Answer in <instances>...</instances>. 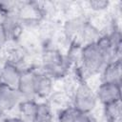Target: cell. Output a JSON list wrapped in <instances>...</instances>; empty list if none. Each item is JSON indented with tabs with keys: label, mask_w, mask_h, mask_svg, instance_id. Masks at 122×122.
<instances>
[{
	"label": "cell",
	"mask_w": 122,
	"mask_h": 122,
	"mask_svg": "<svg viewBox=\"0 0 122 122\" xmlns=\"http://www.w3.org/2000/svg\"><path fill=\"white\" fill-rule=\"evenodd\" d=\"M43 62L45 70L52 76H61L66 70L64 59L58 51H49L45 52Z\"/></svg>",
	"instance_id": "obj_3"
},
{
	"label": "cell",
	"mask_w": 122,
	"mask_h": 122,
	"mask_svg": "<svg viewBox=\"0 0 122 122\" xmlns=\"http://www.w3.org/2000/svg\"><path fill=\"white\" fill-rule=\"evenodd\" d=\"M4 122H21L19 119H15V118H10V119H7Z\"/></svg>",
	"instance_id": "obj_16"
},
{
	"label": "cell",
	"mask_w": 122,
	"mask_h": 122,
	"mask_svg": "<svg viewBox=\"0 0 122 122\" xmlns=\"http://www.w3.org/2000/svg\"><path fill=\"white\" fill-rule=\"evenodd\" d=\"M90 6L92 10H101L109 6V2L106 0H94V1H90Z\"/></svg>",
	"instance_id": "obj_14"
},
{
	"label": "cell",
	"mask_w": 122,
	"mask_h": 122,
	"mask_svg": "<svg viewBox=\"0 0 122 122\" xmlns=\"http://www.w3.org/2000/svg\"><path fill=\"white\" fill-rule=\"evenodd\" d=\"M52 112L51 107L45 103L37 104V111L34 122H52Z\"/></svg>",
	"instance_id": "obj_13"
},
{
	"label": "cell",
	"mask_w": 122,
	"mask_h": 122,
	"mask_svg": "<svg viewBox=\"0 0 122 122\" xmlns=\"http://www.w3.org/2000/svg\"><path fill=\"white\" fill-rule=\"evenodd\" d=\"M34 72L26 71L21 74V78L17 87L21 98L24 100H33L36 97L34 92V81H33Z\"/></svg>",
	"instance_id": "obj_6"
},
{
	"label": "cell",
	"mask_w": 122,
	"mask_h": 122,
	"mask_svg": "<svg viewBox=\"0 0 122 122\" xmlns=\"http://www.w3.org/2000/svg\"><path fill=\"white\" fill-rule=\"evenodd\" d=\"M97 97L92 90L86 84H81L74 93L73 108L81 112L89 113L94 109Z\"/></svg>",
	"instance_id": "obj_2"
},
{
	"label": "cell",
	"mask_w": 122,
	"mask_h": 122,
	"mask_svg": "<svg viewBox=\"0 0 122 122\" xmlns=\"http://www.w3.org/2000/svg\"><path fill=\"white\" fill-rule=\"evenodd\" d=\"M115 55L109 36L100 38L98 41L87 44L81 52V60L84 68L91 73H96L103 70Z\"/></svg>",
	"instance_id": "obj_1"
},
{
	"label": "cell",
	"mask_w": 122,
	"mask_h": 122,
	"mask_svg": "<svg viewBox=\"0 0 122 122\" xmlns=\"http://www.w3.org/2000/svg\"><path fill=\"white\" fill-rule=\"evenodd\" d=\"M58 122H93V120L88 113L81 112L72 107L64 110L60 113Z\"/></svg>",
	"instance_id": "obj_11"
},
{
	"label": "cell",
	"mask_w": 122,
	"mask_h": 122,
	"mask_svg": "<svg viewBox=\"0 0 122 122\" xmlns=\"http://www.w3.org/2000/svg\"><path fill=\"white\" fill-rule=\"evenodd\" d=\"M22 99L17 89L0 84V112L13 109Z\"/></svg>",
	"instance_id": "obj_5"
},
{
	"label": "cell",
	"mask_w": 122,
	"mask_h": 122,
	"mask_svg": "<svg viewBox=\"0 0 122 122\" xmlns=\"http://www.w3.org/2000/svg\"><path fill=\"white\" fill-rule=\"evenodd\" d=\"M0 84H1V68H0Z\"/></svg>",
	"instance_id": "obj_17"
},
{
	"label": "cell",
	"mask_w": 122,
	"mask_h": 122,
	"mask_svg": "<svg viewBox=\"0 0 122 122\" xmlns=\"http://www.w3.org/2000/svg\"><path fill=\"white\" fill-rule=\"evenodd\" d=\"M120 85L102 83L97 89L96 97L104 106L120 101Z\"/></svg>",
	"instance_id": "obj_4"
},
{
	"label": "cell",
	"mask_w": 122,
	"mask_h": 122,
	"mask_svg": "<svg viewBox=\"0 0 122 122\" xmlns=\"http://www.w3.org/2000/svg\"><path fill=\"white\" fill-rule=\"evenodd\" d=\"M22 72L11 63H7L1 68V84L17 89Z\"/></svg>",
	"instance_id": "obj_7"
},
{
	"label": "cell",
	"mask_w": 122,
	"mask_h": 122,
	"mask_svg": "<svg viewBox=\"0 0 122 122\" xmlns=\"http://www.w3.org/2000/svg\"><path fill=\"white\" fill-rule=\"evenodd\" d=\"M7 40H8V38H7L6 32H5L4 29H3L2 23L0 22V47H2V46L6 43V41H7Z\"/></svg>",
	"instance_id": "obj_15"
},
{
	"label": "cell",
	"mask_w": 122,
	"mask_h": 122,
	"mask_svg": "<svg viewBox=\"0 0 122 122\" xmlns=\"http://www.w3.org/2000/svg\"><path fill=\"white\" fill-rule=\"evenodd\" d=\"M37 111V103L34 100H23L19 104V120L21 122H34Z\"/></svg>",
	"instance_id": "obj_10"
},
{
	"label": "cell",
	"mask_w": 122,
	"mask_h": 122,
	"mask_svg": "<svg viewBox=\"0 0 122 122\" xmlns=\"http://www.w3.org/2000/svg\"><path fill=\"white\" fill-rule=\"evenodd\" d=\"M102 83L121 84V62L120 60L111 61L103 69Z\"/></svg>",
	"instance_id": "obj_8"
},
{
	"label": "cell",
	"mask_w": 122,
	"mask_h": 122,
	"mask_svg": "<svg viewBox=\"0 0 122 122\" xmlns=\"http://www.w3.org/2000/svg\"><path fill=\"white\" fill-rule=\"evenodd\" d=\"M1 23H2L3 29L6 32L8 39L13 38L16 36L17 32L19 31V24H18V21L14 17H12L10 15H9V16L7 15Z\"/></svg>",
	"instance_id": "obj_12"
},
{
	"label": "cell",
	"mask_w": 122,
	"mask_h": 122,
	"mask_svg": "<svg viewBox=\"0 0 122 122\" xmlns=\"http://www.w3.org/2000/svg\"><path fill=\"white\" fill-rule=\"evenodd\" d=\"M34 92L36 96H47L51 92L52 84L49 75L40 72H34Z\"/></svg>",
	"instance_id": "obj_9"
}]
</instances>
